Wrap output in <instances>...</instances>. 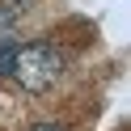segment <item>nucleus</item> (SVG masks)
Masks as SVG:
<instances>
[{
    "label": "nucleus",
    "mask_w": 131,
    "mask_h": 131,
    "mask_svg": "<svg viewBox=\"0 0 131 131\" xmlns=\"http://www.w3.org/2000/svg\"><path fill=\"white\" fill-rule=\"evenodd\" d=\"M9 76H17L21 89H30V93H42L63 76V51L55 42H47V38L42 42H26V47H17V59H13Z\"/></svg>",
    "instance_id": "1"
},
{
    "label": "nucleus",
    "mask_w": 131,
    "mask_h": 131,
    "mask_svg": "<svg viewBox=\"0 0 131 131\" xmlns=\"http://www.w3.org/2000/svg\"><path fill=\"white\" fill-rule=\"evenodd\" d=\"M13 59H17V42L13 38H0V76L13 72Z\"/></svg>",
    "instance_id": "2"
},
{
    "label": "nucleus",
    "mask_w": 131,
    "mask_h": 131,
    "mask_svg": "<svg viewBox=\"0 0 131 131\" xmlns=\"http://www.w3.org/2000/svg\"><path fill=\"white\" fill-rule=\"evenodd\" d=\"M34 131H59V127H51V123H42V127H34Z\"/></svg>",
    "instance_id": "3"
}]
</instances>
